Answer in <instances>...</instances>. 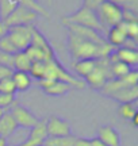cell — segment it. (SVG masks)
<instances>
[{
  "instance_id": "cell-5",
  "label": "cell",
  "mask_w": 138,
  "mask_h": 146,
  "mask_svg": "<svg viewBox=\"0 0 138 146\" xmlns=\"http://www.w3.org/2000/svg\"><path fill=\"white\" fill-rule=\"evenodd\" d=\"M110 78H112L111 73H110V61H108V57H106L96 60L95 69L87 77H84V81L91 88L100 91Z\"/></svg>"
},
{
  "instance_id": "cell-12",
  "label": "cell",
  "mask_w": 138,
  "mask_h": 146,
  "mask_svg": "<svg viewBox=\"0 0 138 146\" xmlns=\"http://www.w3.org/2000/svg\"><path fill=\"white\" fill-rule=\"evenodd\" d=\"M98 138L107 146H121V135L112 126H102L98 131Z\"/></svg>"
},
{
  "instance_id": "cell-4",
  "label": "cell",
  "mask_w": 138,
  "mask_h": 146,
  "mask_svg": "<svg viewBox=\"0 0 138 146\" xmlns=\"http://www.w3.org/2000/svg\"><path fill=\"white\" fill-rule=\"evenodd\" d=\"M96 16L102 26L106 29L107 27H114L118 26L122 22V8L118 4L112 3L110 0H103L100 4L98 5L95 10Z\"/></svg>"
},
{
  "instance_id": "cell-32",
  "label": "cell",
  "mask_w": 138,
  "mask_h": 146,
  "mask_svg": "<svg viewBox=\"0 0 138 146\" xmlns=\"http://www.w3.org/2000/svg\"><path fill=\"white\" fill-rule=\"evenodd\" d=\"M12 62H14V56L12 54H5V53H0V65H5L12 68ZM14 69V68H12Z\"/></svg>"
},
{
  "instance_id": "cell-35",
  "label": "cell",
  "mask_w": 138,
  "mask_h": 146,
  "mask_svg": "<svg viewBox=\"0 0 138 146\" xmlns=\"http://www.w3.org/2000/svg\"><path fill=\"white\" fill-rule=\"evenodd\" d=\"M90 143H91V146H107L106 143H103V142L96 137V138H92V139H90Z\"/></svg>"
},
{
  "instance_id": "cell-16",
  "label": "cell",
  "mask_w": 138,
  "mask_h": 146,
  "mask_svg": "<svg viewBox=\"0 0 138 146\" xmlns=\"http://www.w3.org/2000/svg\"><path fill=\"white\" fill-rule=\"evenodd\" d=\"M127 39V36L125 34L121 26H114V27H110V30L107 33V43H110L112 47H121L125 43V41Z\"/></svg>"
},
{
  "instance_id": "cell-10",
  "label": "cell",
  "mask_w": 138,
  "mask_h": 146,
  "mask_svg": "<svg viewBox=\"0 0 138 146\" xmlns=\"http://www.w3.org/2000/svg\"><path fill=\"white\" fill-rule=\"evenodd\" d=\"M48 137H68L70 135V125L58 116H50L46 119Z\"/></svg>"
},
{
  "instance_id": "cell-14",
  "label": "cell",
  "mask_w": 138,
  "mask_h": 146,
  "mask_svg": "<svg viewBox=\"0 0 138 146\" xmlns=\"http://www.w3.org/2000/svg\"><path fill=\"white\" fill-rule=\"evenodd\" d=\"M30 45L38 47V49H41V50H42V52L48 56V60H50V58L54 57L53 49L50 47L49 42L45 39V36H43L41 33L38 31L34 26H33V38H31V43H30Z\"/></svg>"
},
{
  "instance_id": "cell-37",
  "label": "cell",
  "mask_w": 138,
  "mask_h": 146,
  "mask_svg": "<svg viewBox=\"0 0 138 146\" xmlns=\"http://www.w3.org/2000/svg\"><path fill=\"white\" fill-rule=\"evenodd\" d=\"M0 146H8V139L5 137L0 135Z\"/></svg>"
},
{
  "instance_id": "cell-33",
  "label": "cell",
  "mask_w": 138,
  "mask_h": 146,
  "mask_svg": "<svg viewBox=\"0 0 138 146\" xmlns=\"http://www.w3.org/2000/svg\"><path fill=\"white\" fill-rule=\"evenodd\" d=\"M102 1H103V0H84V5L95 11L96 8H98V5L100 4Z\"/></svg>"
},
{
  "instance_id": "cell-8",
  "label": "cell",
  "mask_w": 138,
  "mask_h": 146,
  "mask_svg": "<svg viewBox=\"0 0 138 146\" xmlns=\"http://www.w3.org/2000/svg\"><path fill=\"white\" fill-rule=\"evenodd\" d=\"M10 114L12 115V118L15 120L16 126L21 127V129H26V130L33 129L34 126L37 125L38 120H39L30 110H27L26 107L19 106V104L14 106V107L11 108Z\"/></svg>"
},
{
  "instance_id": "cell-6",
  "label": "cell",
  "mask_w": 138,
  "mask_h": 146,
  "mask_svg": "<svg viewBox=\"0 0 138 146\" xmlns=\"http://www.w3.org/2000/svg\"><path fill=\"white\" fill-rule=\"evenodd\" d=\"M38 14L23 4H18L8 15L3 19V25L7 29L14 26H31V22L37 19Z\"/></svg>"
},
{
  "instance_id": "cell-25",
  "label": "cell",
  "mask_w": 138,
  "mask_h": 146,
  "mask_svg": "<svg viewBox=\"0 0 138 146\" xmlns=\"http://www.w3.org/2000/svg\"><path fill=\"white\" fill-rule=\"evenodd\" d=\"M0 53H5V54H16L18 50L16 47L12 45V42L10 41V38L7 35H3L0 38Z\"/></svg>"
},
{
  "instance_id": "cell-11",
  "label": "cell",
  "mask_w": 138,
  "mask_h": 146,
  "mask_svg": "<svg viewBox=\"0 0 138 146\" xmlns=\"http://www.w3.org/2000/svg\"><path fill=\"white\" fill-rule=\"evenodd\" d=\"M66 27H68V30L70 34L79 36V38H83L85 41L94 42V43H98V45H104V43H107L106 39L98 31H95V30H91V29L81 27V26H76V25H66Z\"/></svg>"
},
{
  "instance_id": "cell-23",
  "label": "cell",
  "mask_w": 138,
  "mask_h": 146,
  "mask_svg": "<svg viewBox=\"0 0 138 146\" xmlns=\"http://www.w3.org/2000/svg\"><path fill=\"white\" fill-rule=\"evenodd\" d=\"M119 26L122 29L126 36L129 39H133V41H137V36H138V25L137 22H125L122 21L119 23Z\"/></svg>"
},
{
  "instance_id": "cell-17",
  "label": "cell",
  "mask_w": 138,
  "mask_h": 146,
  "mask_svg": "<svg viewBox=\"0 0 138 146\" xmlns=\"http://www.w3.org/2000/svg\"><path fill=\"white\" fill-rule=\"evenodd\" d=\"M96 66V60H91V58H85V60H77L73 62L74 72L79 74L80 77H87Z\"/></svg>"
},
{
  "instance_id": "cell-7",
  "label": "cell",
  "mask_w": 138,
  "mask_h": 146,
  "mask_svg": "<svg viewBox=\"0 0 138 146\" xmlns=\"http://www.w3.org/2000/svg\"><path fill=\"white\" fill-rule=\"evenodd\" d=\"M5 35L10 38L18 52H25L30 46L33 38V26H14L8 27Z\"/></svg>"
},
{
  "instance_id": "cell-2",
  "label": "cell",
  "mask_w": 138,
  "mask_h": 146,
  "mask_svg": "<svg viewBox=\"0 0 138 146\" xmlns=\"http://www.w3.org/2000/svg\"><path fill=\"white\" fill-rule=\"evenodd\" d=\"M103 95H106L111 99L119 102L121 104L123 103H135L138 98V87L137 85H127L122 81L121 78H110L104 87L100 89Z\"/></svg>"
},
{
  "instance_id": "cell-36",
  "label": "cell",
  "mask_w": 138,
  "mask_h": 146,
  "mask_svg": "<svg viewBox=\"0 0 138 146\" xmlns=\"http://www.w3.org/2000/svg\"><path fill=\"white\" fill-rule=\"evenodd\" d=\"M5 33H7V27L3 25V22H0V38L3 35H5Z\"/></svg>"
},
{
  "instance_id": "cell-24",
  "label": "cell",
  "mask_w": 138,
  "mask_h": 146,
  "mask_svg": "<svg viewBox=\"0 0 138 146\" xmlns=\"http://www.w3.org/2000/svg\"><path fill=\"white\" fill-rule=\"evenodd\" d=\"M118 114L121 115L123 119L131 120V118L137 114L135 103H123V104H121L119 108H118Z\"/></svg>"
},
{
  "instance_id": "cell-19",
  "label": "cell",
  "mask_w": 138,
  "mask_h": 146,
  "mask_svg": "<svg viewBox=\"0 0 138 146\" xmlns=\"http://www.w3.org/2000/svg\"><path fill=\"white\" fill-rule=\"evenodd\" d=\"M31 64L33 62L29 60V57L26 56V53L25 52H18L16 54H14V62H12V68H14V70L29 73Z\"/></svg>"
},
{
  "instance_id": "cell-15",
  "label": "cell",
  "mask_w": 138,
  "mask_h": 146,
  "mask_svg": "<svg viewBox=\"0 0 138 146\" xmlns=\"http://www.w3.org/2000/svg\"><path fill=\"white\" fill-rule=\"evenodd\" d=\"M16 130H18V126H16L12 115L10 114V111H5L0 118V135L8 138Z\"/></svg>"
},
{
  "instance_id": "cell-9",
  "label": "cell",
  "mask_w": 138,
  "mask_h": 146,
  "mask_svg": "<svg viewBox=\"0 0 138 146\" xmlns=\"http://www.w3.org/2000/svg\"><path fill=\"white\" fill-rule=\"evenodd\" d=\"M48 138L46 133V119L38 120L37 125L30 129L29 135L26 137L25 142H22L18 146H43V142Z\"/></svg>"
},
{
  "instance_id": "cell-20",
  "label": "cell",
  "mask_w": 138,
  "mask_h": 146,
  "mask_svg": "<svg viewBox=\"0 0 138 146\" xmlns=\"http://www.w3.org/2000/svg\"><path fill=\"white\" fill-rule=\"evenodd\" d=\"M76 137L68 135V137H48L43 146H73Z\"/></svg>"
},
{
  "instance_id": "cell-21",
  "label": "cell",
  "mask_w": 138,
  "mask_h": 146,
  "mask_svg": "<svg viewBox=\"0 0 138 146\" xmlns=\"http://www.w3.org/2000/svg\"><path fill=\"white\" fill-rule=\"evenodd\" d=\"M45 94L50 95V96H64L65 94H68L70 91V85L62 83V81H54L49 88L43 89Z\"/></svg>"
},
{
  "instance_id": "cell-13",
  "label": "cell",
  "mask_w": 138,
  "mask_h": 146,
  "mask_svg": "<svg viewBox=\"0 0 138 146\" xmlns=\"http://www.w3.org/2000/svg\"><path fill=\"white\" fill-rule=\"evenodd\" d=\"M115 56L117 60L121 62L129 65L130 68L135 66L138 64V52L135 49H127V47H117L115 49Z\"/></svg>"
},
{
  "instance_id": "cell-1",
  "label": "cell",
  "mask_w": 138,
  "mask_h": 146,
  "mask_svg": "<svg viewBox=\"0 0 138 146\" xmlns=\"http://www.w3.org/2000/svg\"><path fill=\"white\" fill-rule=\"evenodd\" d=\"M115 50V47H112L110 43L104 45H98L94 42L85 41L83 38L73 35L69 33V52L72 56V60H99V58L108 57L112 52Z\"/></svg>"
},
{
  "instance_id": "cell-22",
  "label": "cell",
  "mask_w": 138,
  "mask_h": 146,
  "mask_svg": "<svg viewBox=\"0 0 138 146\" xmlns=\"http://www.w3.org/2000/svg\"><path fill=\"white\" fill-rule=\"evenodd\" d=\"M130 70H131V68H130L129 65H126V64L121 62V61H115V62L110 64V73H111L112 78L125 77Z\"/></svg>"
},
{
  "instance_id": "cell-28",
  "label": "cell",
  "mask_w": 138,
  "mask_h": 146,
  "mask_svg": "<svg viewBox=\"0 0 138 146\" xmlns=\"http://www.w3.org/2000/svg\"><path fill=\"white\" fill-rule=\"evenodd\" d=\"M16 88L14 85L12 78H5L0 81V94H8V95H15Z\"/></svg>"
},
{
  "instance_id": "cell-39",
  "label": "cell",
  "mask_w": 138,
  "mask_h": 146,
  "mask_svg": "<svg viewBox=\"0 0 138 146\" xmlns=\"http://www.w3.org/2000/svg\"><path fill=\"white\" fill-rule=\"evenodd\" d=\"M4 112H5V111H4V110H0V118H1V115H3V114H4Z\"/></svg>"
},
{
  "instance_id": "cell-34",
  "label": "cell",
  "mask_w": 138,
  "mask_h": 146,
  "mask_svg": "<svg viewBox=\"0 0 138 146\" xmlns=\"http://www.w3.org/2000/svg\"><path fill=\"white\" fill-rule=\"evenodd\" d=\"M73 146H91L90 139H85V138H76Z\"/></svg>"
},
{
  "instance_id": "cell-29",
  "label": "cell",
  "mask_w": 138,
  "mask_h": 146,
  "mask_svg": "<svg viewBox=\"0 0 138 146\" xmlns=\"http://www.w3.org/2000/svg\"><path fill=\"white\" fill-rule=\"evenodd\" d=\"M15 104V95L0 94V110H7Z\"/></svg>"
},
{
  "instance_id": "cell-27",
  "label": "cell",
  "mask_w": 138,
  "mask_h": 146,
  "mask_svg": "<svg viewBox=\"0 0 138 146\" xmlns=\"http://www.w3.org/2000/svg\"><path fill=\"white\" fill-rule=\"evenodd\" d=\"M112 3L118 4L122 10H130L137 12L138 10V0H110Z\"/></svg>"
},
{
  "instance_id": "cell-30",
  "label": "cell",
  "mask_w": 138,
  "mask_h": 146,
  "mask_svg": "<svg viewBox=\"0 0 138 146\" xmlns=\"http://www.w3.org/2000/svg\"><path fill=\"white\" fill-rule=\"evenodd\" d=\"M121 80H122V81H125L127 85L134 87V85H137V83H138V72H137V70H130V72H129L125 77L121 78Z\"/></svg>"
},
{
  "instance_id": "cell-3",
  "label": "cell",
  "mask_w": 138,
  "mask_h": 146,
  "mask_svg": "<svg viewBox=\"0 0 138 146\" xmlns=\"http://www.w3.org/2000/svg\"><path fill=\"white\" fill-rule=\"evenodd\" d=\"M62 25L64 26H66V25H76V26H81V27L91 29V30H95L98 33L106 30L104 27L102 26L100 22H99L95 11L88 8V7H85V5H83L80 10H77L72 15L65 16L62 19Z\"/></svg>"
},
{
  "instance_id": "cell-26",
  "label": "cell",
  "mask_w": 138,
  "mask_h": 146,
  "mask_svg": "<svg viewBox=\"0 0 138 146\" xmlns=\"http://www.w3.org/2000/svg\"><path fill=\"white\" fill-rule=\"evenodd\" d=\"M29 74L30 77H35L38 80L43 78V74H45V61H39V62H33L31 66H30V70H29Z\"/></svg>"
},
{
  "instance_id": "cell-38",
  "label": "cell",
  "mask_w": 138,
  "mask_h": 146,
  "mask_svg": "<svg viewBox=\"0 0 138 146\" xmlns=\"http://www.w3.org/2000/svg\"><path fill=\"white\" fill-rule=\"evenodd\" d=\"M131 122H133V126H135V127L138 126V112L131 118Z\"/></svg>"
},
{
  "instance_id": "cell-18",
  "label": "cell",
  "mask_w": 138,
  "mask_h": 146,
  "mask_svg": "<svg viewBox=\"0 0 138 146\" xmlns=\"http://www.w3.org/2000/svg\"><path fill=\"white\" fill-rule=\"evenodd\" d=\"M11 78L14 81V85H15L16 91H21V92L27 91V89L30 88V85H31V77L26 72H18V70H15Z\"/></svg>"
},
{
  "instance_id": "cell-31",
  "label": "cell",
  "mask_w": 138,
  "mask_h": 146,
  "mask_svg": "<svg viewBox=\"0 0 138 146\" xmlns=\"http://www.w3.org/2000/svg\"><path fill=\"white\" fill-rule=\"evenodd\" d=\"M14 69L10 66H5V65H0V81L5 80V78H11L14 74Z\"/></svg>"
}]
</instances>
